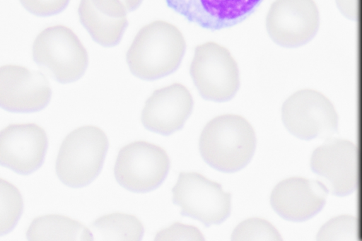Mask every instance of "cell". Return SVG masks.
I'll return each instance as SVG.
<instances>
[{"mask_svg":"<svg viewBox=\"0 0 362 241\" xmlns=\"http://www.w3.org/2000/svg\"><path fill=\"white\" fill-rule=\"evenodd\" d=\"M185 49L183 35L175 25L156 20L139 31L127 53V62L133 75L154 81L179 68Z\"/></svg>","mask_w":362,"mask_h":241,"instance_id":"cell-1","label":"cell"},{"mask_svg":"<svg viewBox=\"0 0 362 241\" xmlns=\"http://www.w3.org/2000/svg\"><path fill=\"white\" fill-rule=\"evenodd\" d=\"M256 136L250 124L243 117L224 114L204 127L199 139V151L204 161L223 172H235L252 160Z\"/></svg>","mask_w":362,"mask_h":241,"instance_id":"cell-2","label":"cell"},{"mask_svg":"<svg viewBox=\"0 0 362 241\" xmlns=\"http://www.w3.org/2000/svg\"><path fill=\"white\" fill-rule=\"evenodd\" d=\"M108 149V140L99 128L86 126L71 131L60 147L56 172L72 188L88 185L100 174Z\"/></svg>","mask_w":362,"mask_h":241,"instance_id":"cell-3","label":"cell"},{"mask_svg":"<svg viewBox=\"0 0 362 241\" xmlns=\"http://www.w3.org/2000/svg\"><path fill=\"white\" fill-rule=\"evenodd\" d=\"M33 56L38 66L61 83L78 80L88 63L86 50L77 36L62 25L47 28L37 35Z\"/></svg>","mask_w":362,"mask_h":241,"instance_id":"cell-4","label":"cell"},{"mask_svg":"<svg viewBox=\"0 0 362 241\" xmlns=\"http://www.w3.org/2000/svg\"><path fill=\"white\" fill-rule=\"evenodd\" d=\"M190 75L200 95L206 100L227 102L240 88L236 61L226 48L215 42L195 48Z\"/></svg>","mask_w":362,"mask_h":241,"instance_id":"cell-5","label":"cell"},{"mask_svg":"<svg viewBox=\"0 0 362 241\" xmlns=\"http://www.w3.org/2000/svg\"><path fill=\"white\" fill-rule=\"evenodd\" d=\"M174 204L180 214L209 227L225 221L230 213V194L221 186L197 172H180L172 189Z\"/></svg>","mask_w":362,"mask_h":241,"instance_id":"cell-6","label":"cell"},{"mask_svg":"<svg viewBox=\"0 0 362 241\" xmlns=\"http://www.w3.org/2000/svg\"><path fill=\"white\" fill-rule=\"evenodd\" d=\"M281 118L286 129L303 140L328 139L338 130L334 106L313 90H301L287 98L282 105Z\"/></svg>","mask_w":362,"mask_h":241,"instance_id":"cell-7","label":"cell"},{"mask_svg":"<svg viewBox=\"0 0 362 241\" xmlns=\"http://www.w3.org/2000/svg\"><path fill=\"white\" fill-rule=\"evenodd\" d=\"M170 169L165 151L145 141H136L119 152L115 165L117 182L124 189L145 193L158 188L165 180Z\"/></svg>","mask_w":362,"mask_h":241,"instance_id":"cell-8","label":"cell"},{"mask_svg":"<svg viewBox=\"0 0 362 241\" xmlns=\"http://www.w3.org/2000/svg\"><path fill=\"white\" fill-rule=\"evenodd\" d=\"M310 167L328 191L338 196L354 192L358 184V151L349 141L328 138L313 151Z\"/></svg>","mask_w":362,"mask_h":241,"instance_id":"cell-9","label":"cell"},{"mask_svg":"<svg viewBox=\"0 0 362 241\" xmlns=\"http://www.w3.org/2000/svg\"><path fill=\"white\" fill-rule=\"evenodd\" d=\"M319 13L313 0H276L266 18V28L278 45L295 48L305 45L316 35Z\"/></svg>","mask_w":362,"mask_h":241,"instance_id":"cell-10","label":"cell"},{"mask_svg":"<svg viewBox=\"0 0 362 241\" xmlns=\"http://www.w3.org/2000/svg\"><path fill=\"white\" fill-rule=\"evenodd\" d=\"M52 90L40 71L20 66L6 65L0 69V106L18 113L38 112L49 102Z\"/></svg>","mask_w":362,"mask_h":241,"instance_id":"cell-11","label":"cell"},{"mask_svg":"<svg viewBox=\"0 0 362 241\" xmlns=\"http://www.w3.org/2000/svg\"><path fill=\"white\" fill-rule=\"evenodd\" d=\"M48 146L45 131L34 124H13L0 133V163L19 175L42 165Z\"/></svg>","mask_w":362,"mask_h":241,"instance_id":"cell-12","label":"cell"},{"mask_svg":"<svg viewBox=\"0 0 362 241\" xmlns=\"http://www.w3.org/2000/svg\"><path fill=\"white\" fill-rule=\"evenodd\" d=\"M328 189L322 182L303 177H290L273 189L270 204L282 218L293 222L307 221L324 207Z\"/></svg>","mask_w":362,"mask_h":241,"instance_id":"cell-13","label":"cell"},{"mask_svg":"<svg viewBox=\"0 0 362 241\" xmlns=\"http://www.w3.org/2000/svg\"><path fill=\"white\" fill-rule=\"evenodd\" d=\"M193 105L189 90L182 84H172L155 90L146 100L142 124L150 131L169 136L183 127Z\"/></svg>","mask_w":362,"mask_h":241,"instance_id":"cell-14","label":"cell"},{"mask_svg":"<svg viewBox=\"0 0 362 241\" xmlns=\"http://www.w3.org/2000/svg\"><path fill=\"white\" fill-rule=\"evenodd\" d=\"M263 0H165L169 8L189 22L210 30L235 25L248 18Z\"/></svg>","mask_w":362,"mask_h":241,"instance_id":"cell-15","label":"cell"},{"mask_svg":"<svg viewBox=\"0 0 362 241\" xmlns=\"http://www.w3.org/2000/svg\"><path fill=\"white\" fill-rule=\"evenodd\" d=\"M127 10L120 0H81L78 15L92 39L105 47L121 41L128 21Z\"/></svg>","mask_w":362,"mask_h":241,"instance_id":"cell-16","label":"cell"},{"mask_svg":"<svg viewBox=\"0 0 362 241\" xmlns=\"http://www.w3.org/2000/svg\"><path fill=\"white\" fill-rule=\"evenodd\" d=\"M29 240H92V232L80 223L59 215L35 218L26 234Z\"/></svg>","mask_w":362,"mask_h":241,"instance_id":"cell-17","label":"cell"},{"mask_svg":"<svg viewBox=\"0 0 362 241\" xmlns=\"http://www.w3.org/2000/svg\"><path fill=\"white\" fill-rule=\"evenodd\" d=\"M93 240H140L144 229L134 216L113 213L98 218L91 226Z\"/></svg>","mask_w":362,"mask_h":241,"instance_id":"cell-18","label":"cell"},{"mask_svg":"<svg viewBox=\"0 0 362 241\" xmlns=\"http://www.w3.org/2000/svg\"><path fill=\"white\" fill-rule=\"evenodd\" d=\"M23 208L22 196L11 184L0 180V235L10 233L19 221Z\"/></svg>","mask_w":362,"mask_h":241,"instance_id":"cell-19","label":"cell"},{"mask_svg":"<svg viewBox=\"0 0 362 241\" xmlns=\"http://www.w3.org/2000/svg\"><path fill=\"white\" fill-rule=\"evenodd\" d=\"M359 237L358 221L354 216L342 215L325 223L317 235L318 240L356 241Z\"/></svg>","mask_w":362,"mask_h":241,"instance_id":"cell-20","label":"cell"},{"mask_svg":"<svg viewBox=\"0 0 362 241\" xmlns=\"http://www.w3.org/2000/svg\"><path fill=\"white\" fill-rule=\"evenodd\" d=\"M233 240H280L277 230L268 221L252 218L240 223L233 230Z\"/></svg>","mask_w":362,"mask_h":241,"instance_id":"cell-21","label":"cell"},{"mask_svg":"<svg viewBox=\"0 0 362 241\" xmlns=\"http://www.w3.org/2000/svg\"><path fill=\"white\" fill-rule=\"evenodd\" d=\"M23 6L37 16H50L63 11L69 0H20Z\"/></svg>","mask_w":362,"mask_h":241,"instance_id":"cell-22","label":"cell"},{"mask_svg":"<svg viewBox=\"0 0 362 241\" xmlns=\"http://www.w3.org/2000/svg\"><path fill=\"white\" fill-rule=\"evenodd\" d=\"M155 239L156 240H203L204 236L197 228L175 223L170 227L160 231Z\"/></svg>","mask_w":362,"mask_h":241,"instance_id":"cell-23","label":"cell"},{"mask_svg":"<svg viewBox=\"0 0 362 241\" xmlns=\"http://www.w3.org/2000/svg\"><path fill=\"white\" fill-rule=\"evenodd\" d=\"M336 3L345 17L353 20L358 18L361 0H336Z\"/></svg>","mask_w":362,"mask_h":241,"instance_id":"cell-24","label":"cell"},{"mask_svg":"<svg viewBox=\"0 0 362 241\" xmlns=\"http://www.w3.org/2000/svg\"><path fill=\"white\" fill-rule=\"evenodd\" d=\"M128 12L134 11L141 5L143 0H120Z\"/></svg>","mask_w":362,"mask_h":241,"instance_id":"cell-25","label":"cell"}]
</instances>
